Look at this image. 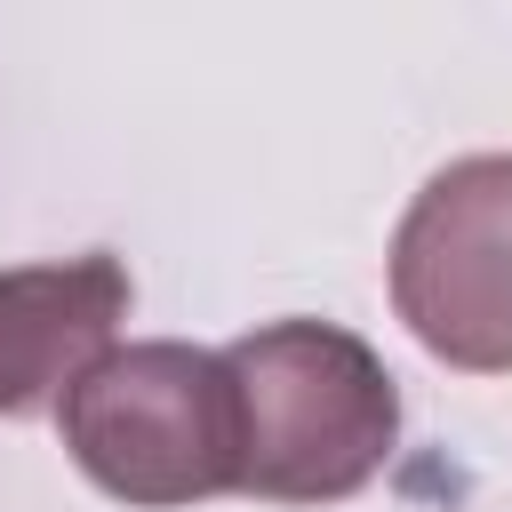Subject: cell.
Listing matches in <instances>:
<instances>
[{
    "label": "cell",
    "mask_w": 512,
    "mask_h": 512,
    "mask_svg": "<svg viewBox=\"0 0 512 512\" xmlns=\"http://www.w3.org/2000/svg\"><path fill=\"white\" fill-rule=\"evenodd\" d=\"M240 400V496L264 504H344L360 496L392 440V368L336 320H272L224 344Z\"/></svg>",
    "instance_id": "6da1fadb"
},
{
    "label": "cell",
    "mask_w": 512,
    "mask_h": 512,
    "mask_svg": "<svg viewBox=\"0 0 512 512\" xmlns=\"http://www.w3.org/2000/svg\"><path fill=\"white\" fill-rule=\"evenodd\" d=\"M72 464L136 504L176 512L240 488V400L224 352L200 344H112L64 400H56Z\"/></svg>",
    "instance_id": "7a4b0ae2"
},
{
    "label": "cell",
    "mask_w": 512,
    "mask_h": 512,
    "mask_svg": "<svg viewBox=\"0 0 512 512\" xmlns=\"http://www.w3.org/2000/svg\"><path fill=\"white\" fill-rule=\"evenodd\" d=\"M392 312L464 368L512 376V152L448 160L392 232Z\"/></svg>",
    "instance_id": "3957f363"
},
{
    "label": "cell",
    "mask_w": 512,
    "mask_h": 512,
    "mask_svg": "<svg viewBox=\"0 0 512 512\" xmlns=\"http://www.w3.org/2000/svg\"><path fill=\"white\" fill-rule=\"evenodd\" d=\"M128 272L88 248L56 264H8L0 272V416H32L64 400L120 336L128 320Z\"/></svg>",
    "instance_id": "277c9868"
}]
</instances>
